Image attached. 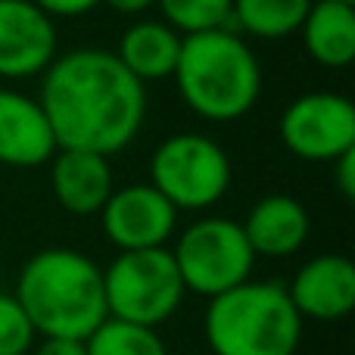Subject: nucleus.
Listing matches in <instances>:
<instances>
[{
    "instance_id": "22",
    "label": "nucleus",
    "mask_w": 355,
    "mask_h": 355,
    "mask_svg": "<svg viewBox=\"0 0 355 355\" xmlns=\"http://www.w3.org/2000/svg\"><path fill=\"white\" fill-rule=\"evenodd\" d=\"M331 166L337 168V172H334V178H337L340 193H343L346 200H352V196H355V150L343 153L340 159H334Z\"/></svg>"
},
{
    "instance_id": "12",
    "label": "nucleus",
    "mask_w": 355,
    "mask_h": 355,
    "mask_svg": "<svg viewBox=\"0 0 355 355\" xmlns=\"http://www.w3.org/2000/svg\"><path fill=\"white\" fill-rule=\"evenodd\" d=\"M56 153V141L41 103L28 94L0 87V166L37 168Z\"/></svg>"
},
{
    "instance_id": "7",
    "label": "nucleus",
    "mask_w": 355,
    "mask_h": 355,
    "mask_svg": "<svg viewBox=\"0 0 355 355\" xmlns=\"http://www.w3.org/2000/svg\"><path fill=\"white\" fill-rule=\"evenodd\" d=\"M150 184L178 212H202L231 187V159L206 135H172L153 150Z\"/></svg>"
},
{
    "instance_id": "9",
    "label": "nucleus",
    "mask_w": 355,
    "mask_h": 355,
    "mask_svg": "<svg viewBox=\"0 0 355 355\" xmlns=\"http://www.w3.org/2000/svg\"><path fill=\"white\" fill-rule=\"evenodd\" d=\"M103 234L119 252L131 250H156L175 237L178 209L153 184H128L110 193L100 209Z\"/></svg>"
},
{
    "instance_id": "13",
    "label": "nucleus",
    "mask_w": 355,
    "mask_h": 355,
    "mask_svg": "<svg viewBox=\"0 0 355 355\" xmlns=\"http://www.w3.org/2000/svg\"><path fill=\"white\" fill-rule=\"evenodd\" d=\"M240 227L256 259H287L306 246L312 218L296 196L268 193L246 212Z\"/></svg>"
},
{
    "instance_id": "23",
    "label": "nucleus",
    "mask_w": 355,
    "mask_h": 355,
    "mask_svg": "<svg viewBox=\"0 0 355 355\" xmlns=\"http://www.w3.org/2000/svg\"><path fill=\"white\" fill-rule=\"evenodd\" d=\"M28 355H87L85 352V340H41V343L31 346Z\"/></svg>"
},
{
    "instance_id": "2",
    "label": "nucleus",
    "mask_w": 355,
    "mask_h": 355,
    "mask_svg": "<svg viewBox=\"0 0 355 355\" xmlns=\"http://www.w3.org/2000/svg\"><path fill=\"white\" fill-rule=\"evenodd\" d=\"M12 296L41 340H87L110 318L103 268L69 246L35 252L19 271Z\"/></svg>"
},
{
    "instance_id": "11",
    "label": "nucleus",
    "mask_w": 355,
    "mask_h": 355,
    "mask_svg": "<svg viewBox=\"0 0 355 355\" xmlns=\"http://www.w3.org/2000/svg\"><path fill=\"white\" fill-rule=\"evenodd\" d=\"M287 296L302 321H343L355 309V265L340 252H321L300 265Z\"/></svg>"
},
{
    "instance_id": "17",
    "label": "nucleus",
    "mask_w": 355,
    "mask_h": 355,
    "mask_svg": "<svg viewBox=\"0 0 355 355\" xmlns=\"http://www.w3.org/2000/svg\"><path fill=\"white\" fill-rule=\"evenodd\" d=\"M312 0H234L231 22H237L240 31L262 41L296 35L306 19Z\"/></svg>"
},
{
    "instance_id": "1",
    "label": "nucleus",
    "mask_w": 355,
    "mask_h": 355,
    "mask_svg": "<svg viewBox=\"0 0 355 355\" xmlns=\"http://www.w3.org/2000/svg\"><path fill=\"white\" fill-rule=\"evenodd\" d=\"M53 131L56 150L116 156L144 128L147 91L144 85L100 47L60 53L41 72L37 94Z\"/></svg>"
},
{
    "instance_id": "14",
    "label": "nucleus",
    "mask_w": 355,
    "mask_h": 355,
    "mask_svg": "<svg viewBox=\"0 0 355 355\" xmlns=\"http://www.w3.org/2000/svg\"><path fill=\"white\" fill-rule=\"evenodd\" d=\"M50 166V190L69 215H100L112 187L110 156L85 150H56Z\"/></svg>"
},
{
    "instance_id": "25",
    "label": "nucleus",
    "mask_w": 355,
    "mask_h": 355,
    "mask_svg": "<svg viewBox=\"0 0 355 355\" xmlns=\"http://www.w3.org/2000/svg\"><path fill=\"white\" fill-rule=\"evenodd\" d=\"M0 275H3V259H0Z\"/></svg>"
},
{
    "instance_id": "8",
    "label": "nucleus",
    "mask_w": 355,
    "mask_h": 355,
    "mask_svg": "<svg viewBox=\"0 0 355 355\" xmlns=\"http://www.w3.org/2000/svg\"><path fill=\"white\" fill-rule=\"evenodd\" d=\"M281 141L306 162H334L355 150V106L334 91L296 97L281 116Z\"/></svg>"
},
{
    "instance_id": "15",
    "label": "nucleus",
    "mask_w": 355,
    "mask_h": 355,
    "mask_svg": "<svg viewBox=\"0 0 355 355\" xmlns=\"http://www.w3.org/2000/svg\"><path fill=\"white\" fill-rule=\"evenodd\" d=\"M306 53L324 69H346L355 60V3L312 0L300 25Z\"/></svg>"
},
{
    "instance_id": "24",
    "label": "nucleus",
    "mask_w": 355,
    "mask_h": 355,
    "mask_svg": "<svg viewBox=\"0 0 355 355\" xmlns=\"http://www.w3.org/2000/svg\"><path fill=\"white\" fill-rule=\"evenodd\" d=\"M106 6H112L116 12H125V16H137V12L156 6V0H103Z\"/></svg>"
},
{
    "instance_id": "5",
    "label": "nucleus",
    "mask_w": 355,
    "mask_h": 355,
    "mask_svg": "<svg viewBox=\"0 0 355 355\" xmlns=\"http://www.w3.org/2000/svg\"><path fill=\"white\" fill-rule=\"evenodd\" d=\"M103 293L110 318L159 331V324H166L181 309L187 290L178 275L172 250L156 246L119 252L103 268Z\"/></svg>"
},
{
    "instance_id": "10",
    "label": "nucleus",
    "mask_w": 355,
    "mask_h": 355,
    "mask_svg": "<svg viewBox=\"0 0 355 355\" xmlns=\"http://www.w3.org/2000/svg\"><path fill=\"white\" fill-rule=\"evenodd\" d=\"M56 60V22L31 0H0V78L41 75Z\"/></svg>"
},
{
    "instance_id": "26",
    "label": "nucleus",
    "mask_w": 355,
    "mask_h": 355,
    "mask_svg": "<svg viewBox=\"0 0 355 355\" xmlns=\"http://www.w3.org/2000/svg\"><path fill=\"white\" fill-rule=\"evenodd\" d=\"M343 3H355V0H343Z\"/></svg>"
},
{
    "instance_id": "3",
    "label": "nucleus",
    "mask_w": 355,
    "mask_h": 355,
    "mask_svg": "<svg viewBox=\"0 0 355 355\" xmlns=\"http://www.w3.org/2000/svg\"><path fill=\"white\" fill-rule=\"evenodd\" d=\"M172 78L190 112L206 122H237L262 94V66L231 28L184 35Z\"/></svg>"
},
{
    "instance_id": "6",
    "label": "nucleus",
    "mask_w": 355,
    "mask_h": 355,
    "mask_svg": "<svg viewBox=\"0 0 355 355\" xmlns=\"http://www.w3.org/2000/svg\"><path fill=\"white\" fill-rule=\"evenodd\" d=\"M172 259L184 290L206 300H215L250 281L256 265L240 221L221 215H206L184 227L175 240Z\"/></svg>"
},
{
    "instance_id": "4",
    "label": "nucleus",
    "mask_w": 355,
    "mask_h": 355,
    "mask_svg": "<svg viewBox=\"0 0 355 355\" xmlns=\"http://www.w3.org/2000/svg\"><path fill=\"white\" fill-rule=\"evenodd\" d=\"M302 324L284 284L250 277L209 300L202 334L212 355H296Z\"/></svg>"
},
{
    "instance_id": "16",
    "label": "nucleus",
    "mask_w": 355,
    "mask_h": 355,
    "mask_svg": "<svg viewBox=\"0 0 355 355\" xmlns=\"http://www.w3.org/2000/svg\"><path fill=\"white\" fill-rule=\"evenodd\" d=\"M178 53H181V35L159 19H144L122 31L116 47V60L135 75L141 85L147 81H166L175 75Z\"/></svg>"
},
{
    "instance_id": "21",
    "label": "nucleus",
    "mask_w": 355,
    "mask_h": 355,
    "mask_svg": "<svg viewBox=\"0 0 355 355\" xmlns=\"http://www.w3.org/2000/svg\"><path fill=\"white\" fill-rule=\"evenodd\" d=\"M41 12H47L50 19H72V16H85L94 6H100L103 0H31Z\"/></svg>"
},
{
    "instance_id": "20",
    "label": "nucleus",
    "mask_w": 355,
    "mask_h": 355,
    "mask_svg": "<svg viewBox=\"0 0 355 355\" xmlns=\"http://www.w3.org/2000/svg\"><path fill=\"white\" fill-rule=\"evenodd\" d=\"M37 334L12 293H0V355H28Z\"/></svg>"
},
{
    "instance_id": "19",
    "label": "nucleus",
    "mask_w": 355,
    "mask_h": 355,
    "mask_svg": "<svg viewBox=\"0 0 355 355\" xmlns=\"http://www.w3.org/2000/svg\"><path fill=\"white\" fill-rule=\"evenodd\" d=\"M162 22L178 35H200L212 28H231L234 0H156Z\"/></svg>"
},
{
    "instance_id": "18",
    "label": "nucleus",
    "mask_w": 355,
    "mask_h": 355,
    "mask_svg": "<svg viewBox=\"0 0 355 355\" xmlns=\"http://www.w3.org/2000/svg\"><path fill=\"white\" fill-rule=\"evenodd\" d=\"M87 355H168L166 340L156 327H141L131 321L106 318L85 340Z\"/></svg>"
}]
</instances>
